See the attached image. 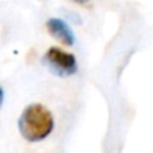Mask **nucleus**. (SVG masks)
<instances>
[{
    "mask_svg": "<svg viewBox=\"0 0 153 153\" xmlns=\"http://www.w3.org/2000/svg\"><path fill=\"white\" fill-rule=\"evenodd\" d=\"M72 2L78 3V5H86V3H89V2H90V0H72Z\"/></svg>",
    "mask_w": 153,
    "mask_h": 153,
    "instance_id": "5",
    "label": "nucleus"
},
{
    "mask_svg": "<svg viewBox=\"0 0 153 153\" xmlns=\"http://www.w3.org/2000/svg\"><path fill=\"white\" fill-rule=\"evenodd\" d=\"M47 30L48 33L57 39L60 44L66 45V47H72L75 44V35L72 32V29L69 27V24L62 20V18H50L47 21Z\"/></svg>",
    "mask_w": 153,
    "mask_h": 153,
    "instance_id": "3",
    "label": "nucleus"
},
{
    "mask_svg": "<svg viewBox=\"0 0 153 153\" xmlns=\"http://www.w3.org/2000/svg\"><path fill=\"white\" fill-rule=\"evenodd\" d=\"M44 63L57 76H71L78 71L76 57L59 47H51L44 56Z\"/></svg>",
    "mask_w": 153,
    "mask_h": 153,
    "instance_id": "2",
    "label": "nucleus"
},
{
    "mask_svg": "<svg viewBox=\"0 0 153 153\" xmlns=\"http://www.w3.org/2000/svg\"><path fill=\"white\" fill-rule=\"evenodd\" d=\"M3 101H5V92H3L2 87H0V107L3 105Z\"/></svg>",
    "mask_w": 153,
    "mask_h": 153,
    "instance_id": "4",
    "label": "nucleus"
},
{
    "mask_svg": "<svg viewBox=\"0 0 153 153\" xmlns=\"http://www.w3.org/2000/svg\"><path fill=\"white\" fill-rule=\"evenodd\" d=\"M18 129L24 140L38 143L45 140L53 132L54 117L45 105L30 104L23 110L18 119Z\"/></svg>",
    "mask_w": 153,
    "mask_h": 153,
    "instance_id": "1",
    "label": "nucleus"
}]
</instances>
